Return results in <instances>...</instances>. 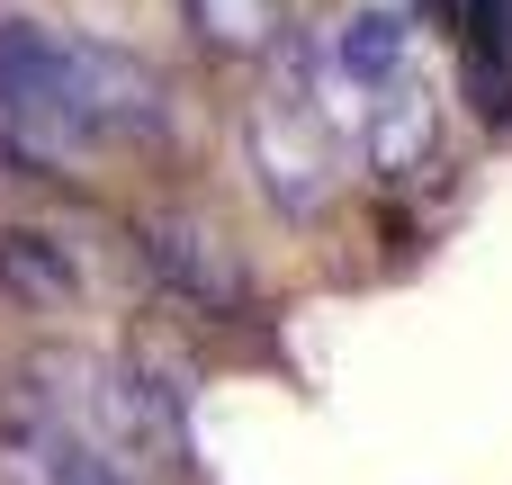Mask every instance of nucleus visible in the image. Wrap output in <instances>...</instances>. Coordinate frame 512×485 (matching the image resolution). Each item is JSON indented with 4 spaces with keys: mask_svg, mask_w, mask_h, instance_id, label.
<instances>
[{
    "mask_svg": "<svg viewBox=\"0 0 512 485\" xmlns=\"http://www.w3.org/2000/svg\"><path fill=\"white\" fill-rule=\"evenodd\" d=\"M0 135L36 153H135L171 135V90L144 54L63 36L45 18H0Z\"/></svg>",
    "mask_w": 512,
    "mask_h": 485,
    "instance_id": "1",
    "label": "nucleus"
},
{
    "mask_svg": "<svg viewBox=\"0 0 512 485\" xmlns=\"http://www.w3.org/2000/svg\"><path fill=\"white\" fill-rule=\"evenodd\" d=\"M81 261L54 225H0V306L18 315H72L81 306Z\"/></svg>",
    "mask_w": 512,
    "mask_h": 485,
    "instance_id": "6",
    "label": "nucleus"
},
{
    "mask_svg": "<svg viewBox=\"0 0 512 485\" xmlns=\"http://www.w3.org/2000/svg\"><path fill=\"white\" fill-rule=\"evenodd\" d=\"M243 144H252V171H261V189H270L279 216H315V207L333 198V135H324V117L306 108V90L261 99V108L243 117Z\"/></svg>",
    "mask_w": 512,
    "mask_h": 485,
    "instance_id": "2",
    "label": "nucleus"
},
{
    "mask_svg": "<svg viewBox=\"0 0 512 485\" xmlns=\"http://www.w3.org/2000/svg\"><path fill=\"white\" fill-rule=\"evenodd\" d=\"M0 485H135L126 459L63 414H0Z\"/></svg>",
    "mask_w": 512,
    "mask_h": 485,
    "instance_id": "4",
    "label": "nucleus"
},
{
    "mask_svg": "<svg viewBox=\"0 0 512 485\" xmlns=\"http://www.w3.org/2000/svg\"><path fill=\"white\" fill-rule=\"evenodd\" d=\"M333 63H342V81H360V90L405 81V72H414V18H405V0H360V9L342 18V36H333Z\"/></svg>",
    "mask_w": 512,
    "mask_h": 485,
    "instance_id": "7",
    "label": "nucleus"
},
{
    "mask_svg": "<svg viewBox=\"0 0 512 485\" xmlns=\"http://www.w3.org/2000/svg\"><path fill=\"white\" fill-rule=\"evenodd\" d=\"M135 261H144V279H153L180 315H207V324H234V315H243V270H234V252H225L207 225H189V216H144V225H135Z\"/></svg>",
    "mask_w": 512,
    "mask_h": 485,
    "instance_id": "3",
    "label": "nucleus"
},
{
    "mask_svg": "<svg viewBox=\"0 0 512 485\" xmlns=\"http://www.w3.org/2000/svg\"><path fill=\"white\" fill-rule=\"evenodd\" d=\"M207 54H252L270 45V0H180Z\"/></svg>",
    "mask_w": 512,
    "mask_h": 485,
    "instance_id": "8",
    "label": "nucleus"
},
{
    "mask_svg": "<svg viewBox=\"0 0 512 485\" xmlns=\"http://www.w3.org/2000/svg\"><path fill=\"white\" fill-rule=\"evenodd\" d=\"M432 162H441V90L423 72H405V81H387L369 99V171L378 180H414Z\"/></svg>",
    "mask_w": 512,
    "mask_h": 485,
    "instance_id": "5",
    "label": "nucleus"
},
{
    "mask_svg": "<svg viewBox=\"0 0 512 485\" xmlns=\"http://www.w3.org/2000/svg\"><path fill=\"white\" fill-rule=\"evenodd\" d=\"M459 18H468V45H477V63L495 72L512 45V0H459Z\"/></svg>",
    "mask_w": 512,
    "mask_h": 485,
    "instance_id": "9",
    "label": "nucleus"
}]
</instances>
